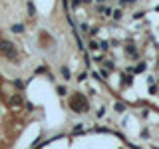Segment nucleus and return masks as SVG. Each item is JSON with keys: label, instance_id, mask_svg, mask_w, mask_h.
<instances>
[{"label": "nucleus", "instance_id": "412c9836", "mask_svg": "<svg viewBox=\"0 0 159 149\" xmlns=\"http://www.w3.org/2000/svg\"><path fill=\"white\" fill-rule=\"evenodd\" d=\"M88 76H89L88 72H82V74H78V82H86V79H88Z\"/></svg>", "mask_w": 159, "mask_h": 149}, {"label": "nucleus", "instance_id": "c85d7f7f", "mask_svg": "<svg viewBox=\"0 0 159 149\" xmlns=\"http://www.w3.org/2000/svg\"><path fill=\"white\" fill-rule=\"evenodd\" d=\"M99 74H102V78H107V76H109L107 70H99Z\"/></svg>", "mask_w": 159, "mask_h": 149}, {"label": "nucleus", "instance_id": "6e6552de", "mask_svg": "<svg viewBox=\"0 0 159 149\" xmlns=\"http://www.w3.org/2000/svg\"><path fill=\"white\" fill-rule=\"evenodd\" d=\"M10 30H12L14 34H24L26 26H24V24H12V26H10Z\"/></svg>", "mask_w": 159, "mask_h": 149}, {"label": "nucleus", "instance_id": "dca6fc26", "mask_svg": "<svg viewBox=\"0 0 159 149\" xmlns=\"http://www.w3.org/2000/svg\"><path fill=\"white\" fill-rule=\"evenodd\" d=\"M74 135H80V133H86V129H84V125H82V123H78V125L76 127H74Z\"/></svg>", "mask_w": 159, "mask_h": 149}, {"label": "nucleus", "instance_id": "72a5a7b5", "mask_svg": "<svg viewBox=\"0 0 159 149\" xmlns=\"http://www.w3.org/2000/svg\"><path fill=\"white\" fill-rule=\"evenodd\" d=\"M96 2H98V4H106L107 0H96Z\"/></svg>", "mask_w": 159, "mask_h": 149}, {"label": "nucleus", "instance_id": "393cba45", "mask_svg": "<svg viewBox=\"0 0 159 149\" xmlns=\"http://www.w3.org/2000/svg\"><path fill=\"white\" fill-rule=\"evenodd\" d=\"M92 78L98 79V82H103V78H102V74H99V72H92Z\"/></svg>", "mask_w": 159, "mask_h": 149}, {"label": "nucleus", "instance_id": "39448f33", "mask_svg": "<svg viewBox=\"0 0 159 149\" xmlns=\"http://www.w3.org/2000/svg\"><path fill=\"white\" fill-rule=\"evenodd\" d=\"M98 12L102 14L103 18H111V12H113V8L106 6V4H98Z\"/></svg>", "mask_w": 159, "mask_h": 149}, {"label": "nucleus", "instance_id": "1a4fd4ad", "mask_svg": "<svg viewBox=\"0 0 159 149\" xmlns=\"http://www.w3.org/2000/svg\"><path fill=\"white\" fill-rule=\"evenodd\" d=\"M111 18L116 20V22H119V20L123 18V10H121V8H113V12H111Z\"/></svg>", "mask_w": 159, "mask_h": 149}, {"label": "nucleus", "instance_id": "ddd939ff", "mask_svg": "<svg viewBox=\"0 0 159 149\" xmlns=\"http://www.w3.org/2000/svg\"><path fill=\"white\" fill-rule=\"evenodd\" d=\"M88 50H92V52H96V50H99V42L98 40H89V44H88Z\"/></svg>", "mask_w": 159, "mask_h": 149}, {"label": "nucleus", "instance_id": "f3484780", "mask_svg": "<svg viewBox=\"0 0 159 149\" xmlns=\"http://www.w3.org/2000/svg\"><path fill=\"white\" fill-rule=\"evenodd\" d=\"M98 34H99V28L98 26H92V28H89V32H88V36L89 38H96Z\"/></svg>", "mask_w": 159, "mask_h": 149}, {"label": "nucleus", "instance_id": "20e7f679", "mask_svg": "<svg viewBox=\"0 0 159 149\" xmlns=\"http://www.w3.org/2000/svg\"><path fill=\"white\" fill-rule=\"evenodd\" d=\"M125 56L131 58V60H139V56H141V54H139V50L133 46V44H127V46H125Z\"/></svg>", "mask_w": 159, "mask_h": 149}, {"label": "nucleus", "instance_id": "6ab92c4d", "mask_svg": "<svg viewBox=\"0 0 159 149\" xmlns=\"http://www.w3.org/2000/svg\"><path fill=\"white\" fill-rule=\"evenodd\" d=\"M149 93H151V96L159 93V86H157V84H151V86H149Z\"/></svg>", "mask_w": 159, "mask_h": 149}, {"label": "nucleus", "instance_id": "0eeeda50", "mask_svg": "<svg viewBox=\"0 0 159 149\" xmlns=\"http://www.w3.org/2000/svg\"><path fill=\"white\" fill-rule=\"evenodd\" d=\"M147 70V64L145 62H139L137 66H133V74H143Z\"/></svg>", "mask_w": 159, "mask_h": 149}, {"label": "nucleus", "instance_id": "f03ea898", "mask_svg": "<svg viewBox=\"0 0 159 149\" xmlns=\"http://www.w3.org/2000/svg\"><path fill=\"white\" fill-rule=\"evenodd\" d=\"M0 54H2L4 58L12 60V62H16V60H18V50H16V46H14L10 40H4L2 38V42H0Z\"/></svg>", "mask_w": 159, "mask_h": 149}, {"label": "nucleus", "instance_id": "bb28decb", "mask_svg": "<svg viewBox=\"0 0 159 149\" xmlns=\"http://www.w3.org/2000/svg\"><path fill=\"white\" fill-rule=\"evenodd\" d=\"M93 131H98V133H99V131H102V133H109V129H107V127H102V125H99V127H96V129H93Z\"/></svg>", "mask_w": 159, "mask_h": 149}, {"label": "nucleus", "instance_id": "4be33fe9", "mask_svg": "<svg viewBox=\"0 0 159 149\" xmlns=\"http://www.w3.org/2000/svg\"><path fill=\"white\" fill-rule=\"evenodd\" d=\"M103 115H106V107H103V106H102V107H99V109H98V111H96V117L99 119V117H103Z\"/></svg>", "mask_w": 159, "mask_h": 149}, {"label": "nucleus", "instance_id": "2f4dec72", "mask_svg": "<svg viewBox=\"0 0 159 149\" xmlns=\"http://www.w3.org/2000/svg\"><path fill=\"white\" fill-rule=\"evenodd\" d=\"M127 4H129V0H119V6H121V8L127 6Z\"/></svg>", "mask_w": 159, "mask_h": 149}, {"label": "nucleus", "instance_id": "a878e982", "mask_svg": "<svg viewBox=\"0 0 159 149\" xmlns=\"http://www.w3.org/2000/svg\"><path fill=\"white\" fill-rule=\"evenodd\" d=\"M143 16H145V12H143V10H139V12H135V14H133V18H135V20H141Z\"/></svg>", "mask_w": 159, "mask_h": 149}, {"label": "nucleus", "instance_id": "c9c22d12", "mask_svg": "<svg viewBox=\"0 0 159 149\" xmlns=\"http://www.w3.org/2000/svg\"><path fill=\"white\" fill-rule=\"evenodd\" d=\"M157 86H159V78H157Z\"/></svg>", "mask_w": 159, "mask_h": 149}, {"label": "nucleus", "instance_id": "473e14b6", "mask_svg": "<svg viewBox=\"0 0 159 149\" xmlns=\"http://www.w3.org/2000/svg\"><path fill=\"white\" fill-rule=\"evenodd\" d=\"M82 2H84V4H92L93 0H82Z\"/></svg>", "mask_w": 159, "mask_h": 149}, {"label": "nucleus", "instance_id": "f8f14e48", "mask_svg": "<svg viewBox=\"0 0 159 149\" xmlns=\"http://www.w3.org/2000/svg\"><path fill=\"white\" fill-rule=\"evenodd\" d=\"M28 14H30V18H36V6H34L32 0H28Z\"/></svg>", "mask_w": 159, "mask_h": 149}, {"label": "nucleus", "instance_id": "7c9ffc66", "mask_svg": "<svg viewBox=\"0 0 159 149\" xmlns=\"http://www.w3.org/2000/svg\"><path fill=\"white\" fill-rule=\"evenodd\" d=\"M141 137H143V139L149 137V129H143V131H141Z\"/></svg>", "mask_w": 159, "mask_h": 149}, {"label": "nucleus", "instance_id": "9b49d317", "mask_svg": "<svg viewBox=\"0 0 159 149\" xmlns=\"http://www.w3.org/2000/svg\"><path fill=\"white\" fill-rule=\"evenodd\" d=\"M121 79H123V82H121V86H123V88L131 86V84H133V74H131V76H127V74H125V76H123Z\"/></svg>", "mask_w": 159, "mask_h": 149}, {"label": "nucleus", "instance_id": "b1692460", "mask_svg": "<svg viewBox=\"0 0 159 149\" xmlns=\"http://www.w3.org/2000/svg\"><path fill=\"white\" fill-rule=\"evenodd\" d=\"M80 30H82L84 34H88V32H89V24H86V22H84V24H80Z\"/></svg>", "mask_w": 159, "mask_h": 149}, {"label": "nucleus", "instance_id": "5701e85b", "mask_svg": "<svg viewBox=\"0 0 159 149\" xmlns=\"http://www.w3.org/2000/svg\"><path fill=\"white\" fill-rule=\"evenodd\" d=\"M82 0H72V2H70V8H78V6H82Z\"/></svg>", "mask_w": 159, "mask_h": 149}, {"label": "nucleus", "instance_id": "f704fd0d", "mask_svg": "<svg viewBox=\"0 0 159 149\" xmlns=\"http://www.w3.org/2000/svg\"><path fill=\"white\" fill-rule=\"evenodd\" d=\"M155 12H159V4H157V6H155Z\"/></svg>", "mask_w": 159, "mask_h": 149}, {"label": "nucleus", "instance_id": "e433bc0d", "mask_svg": "<svg viewBox=\"0 0 159 149\" xmlns=\"http://www.w3.org/2000/svg\"><path fill=\"white\" fill-rule=\"evenodd\" d=\"M0 42H2V40H0Z\"/></svg>", "mask_w": 159, "mask_h": 149}, {"label": "nucleus", "instance_id": "423d86ee", "mask_svg": "<svg viewBox=\"0 0 159 149\" xmlns=\"http://www.w3.org/2000/svg\"><path fill=\"white\" fill-rule=\"evenodd\" d=\"M125 109H127V106L123 102H116V103H113V111H116V113H123Z\"/></svg>", "mask_w": 159, "mask_h": 149}, {"label": "nucleus", "instance_id": "c756f323", "mask_svg": "<svg viewBox=\"0 0 159 149\" xmlns=\"http://www.w3.org/2000/svg\"><path fill=\"white\" fill-rule=\"evenodd\" d=\"M147 84H149V86H151V84H155V78H153V76H147Z\"/></svg>", "mask_w": 159, "mask_h": 149}, {"label": "nucleus", "instance_id": "cd10ccee", "mask_svg": "<svg viewBox=\"0 0 159 149\" xmlns=\"http://www.w3.org/2000/svg\"><path fill=\"white\" fill-rule=\"evenodd\" d=\"M103 60H106L103 56H96V58H93V62H96V64H103Z\"/></svg>", "mask_w": 159, "mask_h": 149}, {"label": "nucleus", "instance_id": "2eb2a0df", "mask_svg": "<svg viewBox=\"0 0 159 149\" xmlns=\"http://www.w3.org/2000/svg\"><path fill=\"white\" fill-rule=\"evenodd\" d=\"M99 50H102V52H107V50H109V42H107V40H99Z\"/></svg>", "mask_w": 159, "mask_h": 149}, {"label": "nucleus", "instance_id": "aec40b11", "mask_svg": "<svg viewBox=\"0 0 159 149\" xmlns=\"http://www.w3.org/2000/svg\"><path fill=\"white\" fill-rule=\"evenodd\" d=\"M103 66H106L107 70H116V64H113L111 60H103Z\"/></svg>", "mask_w": 159, "mask_h": 149}, {"label": "nucleus", "instance_id": "9d476101", "mask_svg": "<svg viewBox=\"0 0 159 149\" xmlns=\"http://www.w3.org/2000/svg\"><path fill=\"white\" fill-rule=\"evenodd\" d=\"M60 74H62V78L66 79V82H68V79H72V72H70V70H68L66 66H62V68H60Z\"/></svg>", "mask_w": 159, "mask_h": 149}, {"label": "nucleus", "instance_id": "4468645a", "mask_svg": "<svg viewBox=\"0 0 159 149\" xmlns=\"http://www.w3.org/2000/svg\"><path fill=\"white\" fill-rule=\"evenodd\" d=\"M12 84H14V88H16V89H20V92H22V89L26 88V84H24V82H22V79H20V78H16V79H14Z\"/></svg>", "mask_w": 159, "mask_h": 149}, {"label": "nucleus", "instance_id": "a211bd4d", "mask_svg": "<svg viewBox=\"0 0 159 149\" xmlns=\"http://www.w3.org/2000/svg\"><path fill=\"white\" fill-rule=\"evenodd\" d=\"M56 89H58V96H62V97H64V96H68V89H66V86H58Z\"/></svg>", "mask_w": 159, "mask_h": 149}, {"label": "nucleus", "instance_id": "7ed1b4c3", "mask_svg": "<svg viewBox=\"0 0 159 149\" xmlns=\"http://www.w3.org/2000/svg\"><path fill=\"white\" fill-rule=\"evenodd\" d=\"M8 106L20 109V107L24 106V96H20V93H14V96H10V97H8Z\"/></svg>", "mask_w": 159, "mask_h": 149}, {"label": "nucleus", "instance_id": "f257e3e1", "mask_svg": "<svg viewBox=\"0 0 159 149\" xmlns=\"http://www.w3.org/2000/svg\"><path fill=\"white\" fill-rule=\"evenodd\" d=\"M68 107L72 109L74 113H86V111H89V102H88V97L84 96V93L76 92V93H72V96H70Z\"/></svg>", "mask_w": 159, "mask_h": 149}]
</instances>
